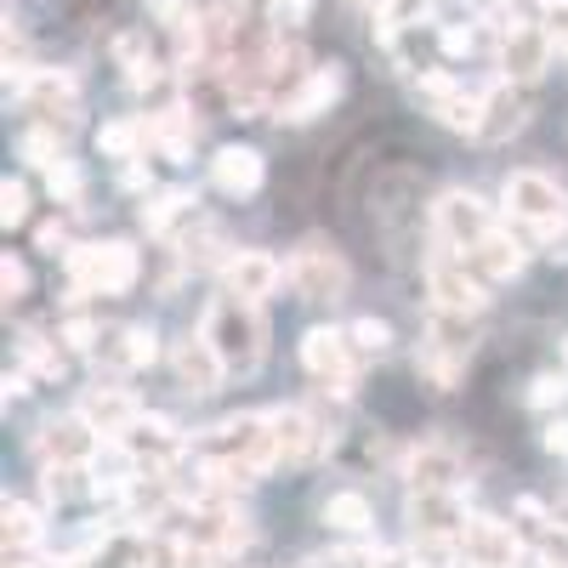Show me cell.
<instances>
[{"label":"cell","mask_w":568,"mask_h":568,"mask_svg":"<svg viewBox=\"0 0 568 568\" xmlns=\"http://www.w3.org/2000/svg\"><path fill=\"white\" fill-rule=\"evenodd\" d=\"M200 329H205V342L216 347V358H222L227 375H251V369L262 364L267 324H262L256 302H245V296H222V302L205 307V324H200Z\"/></svg>","instance_id":"cell-1"},{"label":"cell","mask_w":568,"mask_h":568,"mask_svg":"<svg viewBox=\"0 0 568 568\" xmlns=\"http://www.w3.org/2000/svg\"><path fill=\"white\" fill-rule=\"evenodd\" d=\"M63 262H69L74 291H85V296H125L131 284H136V273H142V256H136V245H125V240L80 245V251H69Z\"/></svg>","instance_id":"cell-2"},{"label":"cell","mask_w":568,"mask_h":568,"mask_svg":"<svg viewBox=\"0 0 568 568\" xmlns=\"http://www.w3.org/2000/svg\"><path fill=\"white\" fill-rule=\"evenodd\" d=\"M506 211L524 222V227H535L540 240H557V233L568 227V194H562L551 176H540V171L506 176Z\"/></svg>","instance_id":"cell-3"},{"label":"cell","mask_w":568,"mask_h":568,"mask_svg":"<svg viewBox=\"0 0 568 568\" xmlns=\"http://www.w3.org/2000/svg\"><path fill=\"white\" fill-rule=\"evenodd\" d=\"M302 364L324 382L329 398H353V393H358L353 329H307V336H302Z\"/></svg>","instance_id":"cell-4"},{"label":"cell","mask_w":568,"mask_h":568,"mask_svg":"<svg viewBox=\"0 0 568 568\" xmlns=\"http://www.w3.org/2000/svg\"><path fill=\"white\" fill-rule=\"evenodd\" d=\"M433 233H438V245H449V251H478L489 233H495V216H489V205L478 200V194H466V187H449V194H438V205H433Z\"/></svg>","instance_id":"cell-5"},{"label":"cell","mask_w":568,"mask_h":568,"mask_svg":"<svg viewBox=\"0 0 568 568\" xmlns=\"http://www.w3.org/2000/svg\"><path fill=\"white\" fill-rule=\"evenodd\" d=\"M18 103L29 114H40V125H63L69 131L74 114H80V85H74L69 69H29L18 80Z\"/></svg>","instance_id":"cell-6"},{"label":"cell","mask_w":568,"mask_h":568,"mask_svg":"<svg viewBox=\"0 0 568 568\" xmlns=\"http://www.w3.org/2000/svg\"><path fill=\"white\" fill-rule=\"evenodd\" d=\"M426 291H433V307H449V313H484L489 302V278H478L466 267L460 251L444 245V256H433V267H426Z\"/></svg>","instance_id":"cell-7"},{"label":"cell","mask_w":568,"mask_h":568,"mask_svg":"<svg viewBox=\"0 0 568 568\" xmlns=\"http://www.w3.org/2000/svg\"><path fill=\"white\" fill-rule=\"evenodd\" d=\"M460 551H466V568H517L524 562V540H517V529L500 524V517H489V511L466 517Z\"/></svg>","instance_id":"cell-8"},{"label":"cell","mask_w":568,"mask_h":568,"mask_svg":"<svg viewBox=\"0 0 568 568\" xmlns=\"http://www.w3.org/2000/svg\"><path fill=\"white\" fill-rule=\"evenodd\" d=\"M284 278H291L296 296H307V302H336V296H347V262L329 251V245H318V240L291 256Z\"/></svg>","instance_id":"cell-9"},{"label":"cell","mask_w":568,"mask_h":568,"mask_svg":"<svg viewBox=\"0 0 568 568\" xmlns=\"http://www.w3.org/2000/svg\"><path fill=\"white\" fill-rule=\"evenodd\" d=\"M551 34H546V23H511V29H500V69H506V80H517V85H529V80H540L546 74V63H551Z\"/></svg>","instance_id":"cell-10"},{"label":"cell","mask_w":568,"mask_h":568,"mask_svg":"<svg viewBox=\"0 0 568 568\" xmlns=\"http://www.w3.org/2000/svg\"><path fill=\"white\" fill-rule=\"evenodd\" d=\"M34 449H40L45 466H85L91 455H98V426H91L85 415H58L34 433Z\"/></svg>","instance_id":"cell-11"},{"label":"cell","mask_w":568,"mask_h":568,"mask_svg":"<svg viewBox=\"0 0 568 568\" xmlns=\"http://www.w3.org/2000/svg\"><path fill=\"white\" fill-rule=\"evenodd\" d=\"M273 449H278V466H302L329 449V433L302 404H291V409H273Z\"/></svg>","instance_id":"cell-12"},{"label":"cell","mask_w":568,"mask_h":568,"mask_svg":"<svg viewBox=\"0 0 568 568\" xmlns=\"http://www.w3.org/2000/svg\"><path fill=\"white\" fill-rule=\"evenodd\" d=\"M336 98H342V63H324V69H313L273 114H278L284 125H307V120L329 114V103H336Z\"/></svg>","instance_id":"cell-13"},{"label":"cell","mask_w":568,"mask_h":568,"mask_svg":"<svg viewBox=\"0 0 568 568\" xmlns=\"http://www.w3.org/2000/svg\"><path fill=\"white\" fill-rule=\"evenodd\" d=\"M171 369H176V382H182V393H216L222 387V358H216V347L205 342V329L200 336H182L176 347H171Z\"/></svg>","instance_id":"cell-14"},{"label":"cell","mask_w":568,"mask_h":568,"mask_svg":"<svg viewBox=\"0 0 568 568\" xmlns=\"http://www.w3.org/2000/svg\"><path fill=\"white\" fill-rule=\"evenodd\" d=\"M284 278V267L267 256V251H233L222 262V284H227V296H245V302H262L273 296V284Z\"/></svg>","instance_id":"cell-15"},{"label":"cell","mask_w":568,"mask_h":568,"mask_svg":"<svg viewBox=\"0 0 568 568\" xmlns=\"http://www.w3.org/2000/svg\"><path fill=\"white\" fill-rule=\"evenodd\" d=\"M409 529L415 535H460L466 529L460 489H415L409 495Z\"/></svg>","instance_id":"cell-16"},{"label":"cell","mask_w":568,"mask_h":568,"mask_svg":"<svg viewBox=\"0 0 568 568\" xmlns=\"http://www.w3.org/2000/svg\"><path fill=\"white\" fill-rule=\"evenodd\" d=\"M524 120H529V98H524V85H517V80L484 91V125H478L484 142H506L511 131H524Z\"/></svg>","instance_id":"cell-17"},{"label":"cell","mask_w":568,"mask_h":568,"mask_svg":"<svg viewBox=\"0 0 568 568\" xmlns=\"http://www.w3.org/2000/svg\"><path fill=\"white\" fill-rule=\"evenodd\" d=\"M80 415H85L91 426H98V433H109V438H125L131 426L142 420V404H136L125 387H98V393H85Z\"/></svg>","instance_id":"cell-18"},{"label":"cell","mask_w":568,"mask_h":568,"mask_svg":"<svg viewBox=\"0 0 568 568\" xmlns=\"http://www.w3.org/2000/svg\"><path fill=\"white\" fill-rule=\"evenodd\" d=\"M262 176H267V165H262L256 149H222L211 160V182L222 187L227 200H251L256 187H262Z\"/></svg>","instance_id":"cell-19"},{"label":"cell","mask_w":568,"mask_h":568,"mask_svg":"<svg viewBox=\"0 0 568 568\" xmlns=\"http://www.w3.org/2000/svg\"><path fill=\"white\" fill-rule=\"evenodd\" d=\"M404 478L409 489H460V455L449 444H420L404 460Z\"/></svg>","instance_id":"cell-20"},{"label":"cell","mask_w":568,"mask_h":568,"mask_svg":"<svg viewBox=\"0 0 568 568\" xmlns=\"http://www.w3.org/2000/svg\"><path fill=\"white\" fill-rule=\"evenodd\" d=\"M426 347L433 353H449V358H471L478 347V329H471V313H449V307H433V324H426Z\"/></svg>","instance_id":"cell-21"},{"label":"cell","mask_w":568,"mask_h":568,"mask_svg":"<svg viewBox=\"0 0 568 568\" xmlns=\"http://www.w3.org/2000/svg\"><path fill=\"white\" fill-rule=\"evenodd\" d=\"M466 267L478 273V278H511L517 267H524V245L511 240V233H489V240L478 245V251H466Z\"/></svg>","instance_id":"cell-22"},{"label":"cell","mask_w":568,"mask_h":568,"mask_svg":"<svg viewBox=\"0 0 568 568\" xmlns=\"http://www.w3.org/2000/svg\"><path fill=\"white\" fill-rule=\"evenodd\" d=\"M194 194H187V187H160V194H149L142 200V227L154 233V240H165V233L176 227V222H187L194 216Z\"/></svg>","instance_id":"cell-23"},{"label":"cell","mask_w":568,"mask_h":568,"mask_svg":"<svg viewBox=\"0 0 568 568\" xmlns=\"http://www.w3.org/2000/svg\"><path fill=\"white\" fill-rule=\"evenodd\" d=\"M103 358H109L114 369H149V364L160 358V336H154L149 324H125L120 336L103 347Z\"/></svg>","instance_id":"cell-24"},{"label":"cell","mask_w":568,"mask_h":568,"mask_svg":"<svg viewBox=\"0 0 568 568\" xmlns=\"http://www.w3.org/2000/svg\"><path fill=\"white\" fill-rule=\"evenodd\" d=\"M324 524L336 529V535H369L375 529V511L358 489H342V495H329L324 500Z\"/></svg>","instance_id":"cell-25"},{"label":"cell","mask_w":568,"mask_h":568,"mask_svg":"<svg viewBox=\"0 0 568 568\" xmlns=\"http://www.w3.org/2000/svg\"><path fill=\"white\" fill-rule=\"evenodd\" d=\"M23 369L29 375H40V382H63V369H69V358H63V347L58 342H45L40 329H23Z\"/></svg>","instance_id":"cell-26"},{"label":"cell","mask_w":568,"mask_h":568,"mask_svg":"<svg viewBox=\"0 0 568 568\" xmlns=\"http://www.w3.org/2000/svg\"><path fill=\"white\" fill-rule=\"evenodd\" d=\"M40 535H45L40 511H34V506H23V500H7V551H34V546H40Z\"/></svg>","instance_id":"cell-27"},{"label":"cell","mask_w":568,"mask_h":568,"mask_svg":"<svg viewBox=\"0 0 568 568\" xmlns=\"http://www.w3.org/2000/svg\"><path fill=\"white\" fill-rule=\"evenodd\" d=\"M409 551H415L420 568H460V557H466L460 551V535H415Z\"/></svg>","instance_id":"cell-28"},{"label":"cell","mask_w":568,"mask_h":568,"mask_svg":"<svg viewBox=\"0 0 568 568\" xmlns=\"http://www.w3.org/2000/svg\"><path fill=\"white\" fill-rule=\"evenodd\" d=\"M85 471L80 466H45L40 471V495H45V506H69L80 489H91V484H80Z\"/></svg>","instance_id":"cell-29"},{"label":"cell","mask_w":568,"mask_h":568,"mask_svg":"<svg viewBox=\"0 0 568 568\" xmlns=\"http://www.w3.org/2000/svg\"><path fill=\"white\" fill-rule=\"evenodd\" d=\"M45 194L63 200V205H80V194H85V176H80V165H74V160L45 165Z\"/></svg>","instance_id":"cell-30"},{"label":"cell","mask_w":568,"mask_h":568,"mask_svg":"<svg viewBox=\"0 0 568 568\" xmlns=\"http://www.w3.org/2000/svg\"><path fill=\"white\" fill-rule=\"evenodd\" d=\"M52 131H58V125H34V131L23 136V160H29V165H40V171L63 160V149H58V136H52Z\"/></svg>","instance_id":"cell-31"},{"label":"cell","mask_w":568,"mask_h":568,"mask_svg":"<svg viewBox=\"0 0 568 568\" xmlns=\"http://www.w3.org/2000/svg\"><path fill=\"white\" fill-rule=\"evenodd\" d=\"M353 347L358 353H387L393 347V324L387 318H358L353 324Z\"/></svg>","instance_id":"cell-32"},{"label":"cell","mask_w":568,"mask_h":568,"mask_svg":"<svg viewBox=\"0 0 568 568\" xmlns=\"http://www.w3.org/2000/svg\"><path fill=\"white\" fill-rule=\"evenodd\" d=\"M23 216H29V187L7 176V182H0V222H7V227H18Z\"/></svg>","instance_id":"cell-33"},{"label":"cell","mask_w":568,"mask_h":568,"mask_svg":"<svg viewBox=\"0 0 568 568\" xmlns=\"http://www.w3.org/2000/svg\"><path fill=\"white\" fill-rule=\"evenodd\" d=\"M568 398V369L562 375H535V382H529V404L535 409H551V404H562Z\"/></svg>","instance_id":"cell-34"},{"label":"cell","mask_w":568,"mask_h":568,"mask_svg":"<svg viewBox=\"0 0 568 568\" xmlns=\"http://www.w3.org/2000/svg\"><path fill=\"white\" fill-rule=\"evenodd\" d=\"M313 12V0H267V23L273 29H302Z\"/></svg>","instance_id":"cell-35"},{"label":"cell","mask_w":568,"mask_h":568,"mask_svg":"<svg viewBox=\"0 0 568 568\" xmlns=\"http://www.w3.org/2000/svg\"><path fill=\"white\" fill-rule=\"evenodd\" d=\"M63 342H69V353H98L103 329L91 324V318H69V324H63Z\"/></svg>","instance_id":"cell-36"},{"label":"cell","mask_w":568,"mask_h":568,"mask_svg":"<svg viewBox=\"0 0 568 568\" xmlns=\"http://www.w3.org/2000/svg\"><path fill=\"white\" fill-rule=\"evenodd\" d=\"M34 245H40L45 256H69V222H63V216H58V222H40Z\"/></svg>","instance_id":"cell-37"},{"label":"cell","mask_w":568,"mask_h":568,"mask_svg":"<svg viewBox=\"0 0 568 568\" xmlns=\"http://www.w3.org/2000/svg\"><path fill=\"white\" fill-rule=\"evenodd\" d=\"M0 291H7V302H18V296L29 291V267H23L18 256H7V262H0Z\"/></svg>","instance_id":"cell-38"},{"label":"cell","mask_w":568,"mask_h":568,"mask_svg":"<svg viewBox=\"0 0 568 568\" xmlns=\"http://www.w3.org/2000/svg\"><path fill=\"white\" fill-rule=\"evenodd\" d=\"M438 45H444L449 58H471V52H478V29H444Z\"/></svg>","instance_id":"cell-39"},{"label":"cell","mask_w":568,"mask_h":568,"mask_svg":"<svg viewBox=\"0 0 568 568\" xmlns=\"http://www.w3.org/2000/svg\"><path fill=\"white\" fill-rule=\"evenodd\" d=\"M546 34L557 40V52H568V0H551L546 7Z\"/></svg>","instance_id":"cell-40"},{"label":"cell","mask_w":568,"mask_h":568,"mask_svg":"<svg viewBox=\"0 0 568 568\" xmlns=\"http://www.w3.org/2000/svg\"><path fill=\"white\" fill-rule=\"evenodd\" d=\"M324 568H382V551H358V546H347V551H336Z\"/></svg>","instance_id":"cell-41"},{"label":"cell","mask_w":568,"mask_h":568,"mask_svg":"<svg viewBox=\"0 0 568 568\" xmlns=\"http://www.w3.org/2000/svg\"><path fill=\"white\" fill-rule=\"evenodd\" d=\"M546 449H551V455H562V460H568V415H557V420H551V426H546Z\"/></svg>","instance_id":"cell-42"},{"label":"cell","mask_w":568,"mask_h":568,"mask_svg":"<svg viewBox=\"0 0 568 568\" xmlns=\"http://www.w3.org/2000/svg\"><path fill=\"white\" fill-rule=\"evenodd\" d=\"M382 568H420L415 551H382Z\"/></svg>","instance_id":"cell-43"},{"label":"cell","mask_w":568,"mask_h":568,"mask_svg":"<svg viewBox=\"0 0 568 568\" xmlns=\"http://www.w3.org/2000/svg\"><path fill=\"white\" fill-rule=\"evenodd\" d=\"M562 364H568V342H562Z\"/></svg>","instance_id":"cell-44"}]
</instances>
